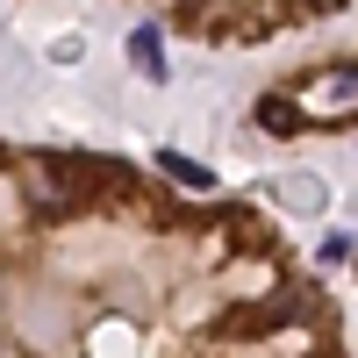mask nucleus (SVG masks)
Wrapping results in <instances>:
<instances>
[{"label":"nucleus","instance_id":"nucleus-1","mask_svg":"<svg viewBox=\"0 0 358 358\" xmlns=\"http://www.w3.org/2000/svg\"><path fill=\"white\" fill-rule=\"evenodd\" d=\"M79 172H86L79 158H36L29 179H22V201L36 208V215H72V208L86 201V179Z\"/></svg>","mask_w":358,"mask_h":358},{"label":"nucleus","instance_id":"nucleus-2","mask_svg":"<svg viewBox=\"0 0 358 358\" xmlns=\"http://www.w3.org/2000/svg\"><path fill=\"white\" fill-rule=\"evenodd\" d=\"M308 308H315L308 294H301V287H287L280 301H258V308H236V315L222 322V330H229V337H265V330H280V322H294V315H308Z\"/></svg>","mask_w":358,"mask_h":358},{"label":"nucleus","instance_id":"nucleus-3","mask_svg":"<svg viewBox=\"0 0 358 358\" xmlns=\"http://www.w3.org/2000/svg\"><path fill=\"white\" fill-rule=\"evenodd\" d=\"M258 129H273V136H294V129H301V108H294L287 94H265V101H258Z\"/></svg>","mask_w":358,"mask_h":358},{"label":"nucleus","instance_id":"nucleus-4","mask_svg":"<svg viewBox=\"0 0 358 358\" xmlns=\"http://www.w3.org/2000/svg\"><path fill=\"white\" fill-rule=\"evenodd\" d=\"M158 172H165V179H179V187H194V194H208V187H215V172H208V165H194V158H179V151H165V158H158Z\"/></svg>","mask_w":358,"mask_h":358},{"label":"nucleus","instance_id":"nucleus-5","mask_svg":"<svg viewBox=\"0 0 358 358\" xmlns=\"http://www.w3.org/2000/svg\"><path fill=\"white\" fill-rule=\"evenodd\" d=\"M129 57H136V72H143V79H165V65H158V29H151V22L129 36Z\"/></svg>","mask_w":358,"mask_h":358}]
</instances>
